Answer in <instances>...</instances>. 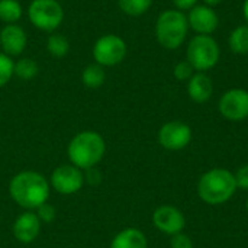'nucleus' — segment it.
<instances>
[{
    "mask_svg": "<svg viewBox=\"0 0 248 248\" xmlns=\"http://www.w3.org/2000/svg\"><path fill=\"white\" fill-rule=\"evenodd\" d=\"M9 195L20 208L32 211L48 202L49 183L36 171H20L10 180Z\"/></svg>",
    "mask_w": 248,
    "mask_h": 248,
    "instance_id": "1",
    "label": "nucleus"
},
{
    "mask_svg": "<svg viewBox=\"0 0 248 248\" xmlns=\"http://www.w3.org/2000/svg\"><path fill=\"white\" fill-rule=\"evenodd\" d=\"M106 144L100 134L94 131H84L77 134L68 144L67 154L70 163L80 170L94 167L105 155Z\"/></svg>",
    "mask_w": 248,
    "mask_h": 248,
    "instance_id": "2",
    "label": "nucleus"
},
{
    "mask_svg": "<svg viewBox=\"0 0 248 248\" xmlns=\"http://www.w3.org/2000/svg\"><path fill=\"white\" fill-rule=\"evenodd\" d=\"M235 190V177L225 169L206 171L198 183V195L208 205H222L228 202L234 196Z\"/></svg>",
    "mask_w": 248,
    "mask_h": 248,
    "instance_id": "3",
    "label": "nucleus"
},
{
    "mask_svg": "<svg viewBox=\"0 0 248 248\" xmlns=\"http://www.w3.org/2000/svg\"><path fill=\"white\" fill-rule=\"evenodd\" d=\"M189 32L187 16L180 10H164L155 23V38L166 49H177Z\"/></svg>",
    "mask_w": 248,
    "mask_h": 248,
    "instance_id": "4",
    "label": "nucleus"
},
{
    "mask_svg": "<svg viewBox=\"0 0 248 248\" xmlns=\"http://www.w3.org/2000/svg\"><path fill=\"white\" fill-rule=\"evenodd\" d=\"M186 57L193 70L205 73L218 64L221 48L211 35H195L187 44Z\"/></svg>",
    "mask_w": 248,
    "mask_h": 248,
    "instance_id": "5",
    "label": "nucleus"
},
{
    "mask_svg": "<svg viewBox=\"0 0 248 248\" xmlns=\"http://www.w3.org/2000/svg\"><path fill=\"white\" fill-rule=\"evenodd\" d=\"M28 15L31 22L42 31L57 29L64 17L62 7L57 0H33Z\"/></svg>",
    "mask_w": 248,
    "mask_h": 248,
    "instance_id": "6",
    "label": "nucleus"
},
{
    "mask_svg": "<svg viewBox=\"0 0 248 248\" xmlns=\"http://www.w3.org/2000/svg\"><path fill=\"white\" fill-rule=\"evenodd\" d=\"M126 55V44L118 35H105L93 46V57L99 65L110 67L119 64Z\"/></svg>",
    "mask_w": 248,
    "mask_h": 248,
    "instance_id": "7",
    "label": "nucleus"
},
{
    "mask_svg": "<svg viewBox=\"0 0 248 248\" xmlns=\"http://www.w3.org/2000/svg\"><path fill=\"white\" fill-rule=\"evenodd\" d=\"M221 115L232 122L248 118V90L231 89L222 94L218 103Z\"/></svg>",
    "mask_w": 248,
    "mask_h": 248,
    "instance_id": "8",
    "label": "nucleus"
},
{
    "mask_svg": "<svg viewBox=\"0 0 248 248\" xmlns=\"http://www.w3.org/2000/svg\"><path fill=\"white\" fill-rule=\"evenodd\" d=\"M192 140V129L187 124L171 121L164 124L158 131V142L166 150L179 151L189 145Z\"/></svg>",
    "mask_w": 248,
    "mask_h": 248,
    "instance_id": "9",
    "label": "nucleus"
},
{
    "mask_svg": "<svg viewBox=\"0 0 248 248\" xmlns=\"http://www.w3.org/2000/svg\"><path fill=\"white\" fill-rule=\"evenodd\" d=\"M84 183V174L73 164H62L57 167L51 174L52 187L61 195L77 193Z\"/></svg>",
    "mask_w": 248,
    "mask_h": 248,
    "instance_id": "10",
    "label": "nucleus"
},
{
    "mask_svg": "<svg viewBox=\"0 0 248 248\" xmlns=\"http://www.w3.org/2000/svg\"><path fill=\"white\" fill-rule=\"evenodd\" d=\"M187 23L196 35H211L219 26V17L212 7L206 4H196L189 10Z\"/></svg>",
    "mask_w": 248,
    "mask_h": 248,
    "instance_id": "11",
    "label": "nucleus"
},
{
    "mask_svg": "<svg viewBox=\"0 0 248 248\" xmlns=\"http://www.w3.org/2000/svg\"><path fill=\"white\" fill-rule=\"evenodd\" d=\"M153 224L157 230H160L164 234L174 235L182 232V230L186 225L183 214L174 208V206H160L153 214Z\"/></svg>",
    "mask_w": 248,
    "mask_h": 248,
    "instance_id": "12",
    "label": "nucleus"
},
{
    "mask_svg": "<svg viewBox=\"0 0 248 248\" xmlns=\"http://www.w3.org/2000/svg\"><path fill=\"white\" fill-rule=\"evenodd\" d=\"M41 231V221L35 212H23L20 214L13 224V235L19 243L29 244L36 240Z\"/></svg>",
    "mask_w": 248,
    "mask_h": 248,
    "instance_id": "13",
    "label": "nucleus"
},
{
    "mask_svg": "<svg viewBox=\"0 0 248 248\" xmlns=\"http://www.w3.org/2000/svg\"><path fill=\"white\" fill-rule=\"evenodd\" d=\"M0 44L6 55H19L26 46V33L15 23L7 25L0 32Z\"/></svg>",
    "mask_w": 248,
    "mask_h": 248,
    "instance_id": "14",
    "label": "nucleus"
},
{
    "mask_svg": "<svg viewBox=\"0 0 248 248\" xmlns=\"http://www.w3.org/2000/svg\"><path fill=\"white\" fill-rule=\"evenodd\" d=\"M214 83L206 73H196L187 81V94L196 103H205L212 97Z\"/></svg>",
    "mask_w": 248,
    "mask_h": 248,
    "instance_id": "15",
    "label": "nucleus"
},
{
    "mask_svg": "<svg viewBox=\"0 0 248 248\" xmlns=\"http://www.w3.org/2000/svg\"><path fill=\"white\" fill-rule=\"evenodd\" d=\"M148 243L145 235L137 228H126L115 235L110 248H147Z\"/></svg>",
    "mask_w": 248,
    "mask_h": 248,
    "instance_id": "16",
    "label": "nucleus"
},
{
    "mask_svg": "<svg viewBox=\"0 0 248 248\" xmlns=\"http://www.w3.org/2000/svg\"><path fill=\"white\" fill-rule=\"evenodd\" d=\"M228 45L230 49L237 55L248 54V25H240L231 31Z\"/></svg>",
    "mask_w": 248,
    "mask_h": 248,
    "instance_id": "17",
    "label": "nucleus"
},
{
    "mask_svg": "<svg viewBox=\"0 0 248 248\" xmlns=\"http://www.w3.org/2000/svg\"><path fill=\"white\" fill-rule=\"evenodd\" d=\"M83 83L90 89H97L105 81V70L99 64H90L84 68L81 74Z\"/></svg>",
    "mask_w": 248,
    "mask_h": 248,
    "instance_id": "18",
    "label": "nucleus"
},
{
    "mask_svg": "<svg viewBox=\"0 0 248 248\" xmlns=\"http://www.w3.org/2000/svg\"><path fill=\"white\" fill-rule=\"evenodd\" d=\"M22 16V7L17 0H0V19L9 25L17 22Z\"/></svg>",
    "mask_w": 248,
    "mask_h": 248,
    "instance_id": "19",
    "label": "nucleus"
},
{
    "mask_svg": "<svg viewBox=\"0 0 248 248\" xmlns=\"http://www.w3.org/2000/svg\"><path fill=\"white\" fill-rule=\"evenodd\" d=\"M118 3L124 13L129 16H141L151 7L153 0H118Z\"/></svg>",
    "mask_w": 248,
    "mask_h": 248,
    "instance_id": "20",
    "label": "nucleus"
},
{
    "mask_svg": "<svg viewBox=\"0 0 248 248\" xmlns=\"http://www.w3.org/2000/svg\"><path fill=\"white\" fill-rule=\"evenodd\" d=\"M46 48L48 51L57 57V58H62L64 55H67L68 49H70V44L67 41L65 36L60 35V33H54L48 38V42H46Z\"/></svg>",
    "mask_w": 248,
    "mask_h": 248,
    "instance_id": "21",
    "label": "nucleus"
},
{
    "mask_svg": "<svg viewBox=\"0 0 248 248\" xmlns=\"http://www.w3.org/2000/svg\"><path fill=\"white\" fill-rule=\"evenodd\" d=\"M38 73V64L31 58H22L15 64L13 74H16L22 80H31Z\"/></svg>",
    "mask_w": 248,
    "mask_h": 248,
    "instance_id": "22",
    "label": "nucleus"
},
{
    "mask_svg": "<svg viewBox=\"0 0 248 248\" xmlns=\"http://www.w3.org/2000/svg\"><path fill=\"white\" fill-rule=\"evenodd\" d=\"M15 62L10 60L9 55L0 54V87H3L13 76Z\"/></svg>",
    "mask_w": 248,
    "mask_h": 248,
    "instance_id": "23",
    "label": "nucleus"
},
{
    "mask_svg": "<svg viewBox=\"0 0 248 248\" xmlns=\"http://www.w3.org/2000/svg\"><path fill=\"white\" fill-rule=\"evenodd\" d=\"M193 71H195L193 67L186 60V61H180L179 64H176L173 74H174L176 80H179V81H189V78L193 76Z\"/></svg>",
    "mask_w": 248,
    "mask_h": 248,
    "instance_id": "24",
    "label": "nucleus"
},
{
    "mask_svg": "<svg viewBox=\"0 0 248 248\" xmlns=\"http://www.w3.org/2000/svg\"><path fill=\"white\" fill-rule=\"evenodd\" d=\"M36 217L39 218L41 222L51 224V222H54V219L57 217V211L51 203L45 202V203H42L41 206L36 208Z\"/></svg>",
    "mask_w": 248,
    "mask_h": 248,
    "instance_id": "25",
    "label": "nucleus"
},
{
    "mask_svg": "<svg viewBox=\"0 0 248 248\" xmlns=\"http://www.w3.org/2000/svg\"><path fill=\"white\" fill-rule=\"evenodd\" d=\"M170 246H171V248H193V244H192L190 238L186 234H183V232L174 234L171 237Z\"/></svg>",
    "mask_w": 248,
    "mask_h": 248,
    "instance_id": "26",
    "label": "nucleus"
},
{
    "mask_svg": "<svg viewBox=\"0 0 248 248\" xmlns=\"http://www.w3.org/2000/svg\"><path fill=\"white\" fill-rule=\"evenodd\" d=\"M235 182H237V187L241 189H248V166H243L237 170V173L234 174Z\"/></svg>",
    "mask_w": 248,
    "mask_h": 248,
    "instance_id": "27",
    "label": "nucleus"
},
{
    "mask_svg": "<svg viewBox=\"0 0 248 248\" xmlns=\"http://www.w3.org/2000/svg\"><path fill=\"white\" fill-rule=\"evenodd\" d=\"M198 3V0H173V4L176 6L177 10L185 12V10H190L192 7H195Z\"/></svg>",
    "mask_w": 248,
    "mask_h": 248,
    "instance_id": "28",
    "label": "nucleus"
},
{
    "mask_svg": "<svg viewBox=\"0 0 248 248\" xmlns=\"http://www.w3.org/2000/svg\"><path fill=\"white\" fill-rule=\"evenodd\" d=\"M86 171H87V173L84 174V179H87V182H89L90 185H96V183L100 182V173H99L94 167H90V169H87Z\"/></svg>",
    "mask_w": 248,
    "mask_h": 248,
    "instance_id": "29",
    "label": "nucleus"
},
{
    "mask_svg": "<svg viewBox=\"0 0 248 248\" xmlns=\"http://www.w3.org/2000/svg\"><path fill=\"white\" fill-rule=\"evenodd\" d=\"M219 3H222V0H203V4H206V6H209V7L218 6Z\"/></svg>",
    "mask_w": 248,
    "mask_h": 248,
    "instance_id": "30",
    "label": "nucleus"
},
{
    "mask_svg": "<svg viewBox=\"0 0 248 248\" xmlns=\"http://www.w3.org/2000/svg\"><path fill=\"white\" fill-rule=\"evenodd\" d=\"M243 15L248 23V0H244V3H243Z\"/></svg>",
    "mask_w": 248,
    "mask_h": 248,
    "instance_id": "31",
    "label": "nucleus"
},
{
    "mask_svg": "<svg viewBox=\"0 0 248 248\" xmlns=\"http://www.w3.org/2000/svg\"><path fill=\"white\" fill-rule=\"evenodd\" d=\"M247 212H248V199H247Z\"/></svg>",
    "mask_w": 248,
    "mask_h": 248,
    "instance_id": "32",
    "label": "nucleus"
}]
</instances>
